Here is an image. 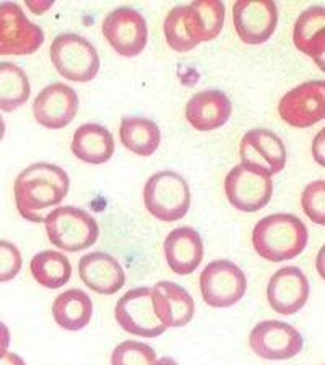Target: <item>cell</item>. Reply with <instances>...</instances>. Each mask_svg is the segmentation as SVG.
<instances>
[{
    "instance_id": "1",
    "label": "cell",
    "mask_w": 325,
    "mask_h": 365,
    "mask_svg": "<svg viewBox=\"0 0 325 365\" xmlns=\"http://www.w3.org/2000/svg\"><path fill=\"white\" fill-rule=\"evenodd\" d=\"M69 188L70 179L62 168L49 163L33 164L15 180L16 210L26 221L44 222L46 211L61 205Z\"/></svg>"
},
{
    "instance_id": "2",
    "label": "cell",
    "mask_w": 325,
    "mask_h": 365,
    "mask_svg": "<svg viewBox=\"0 0 325 365\" xmlns=\"http://www.w3.org/2000/svg\"><path fill=\"white\" fill-rule=\"evenodd\" d=\"M307 229L298 216L275 213L260 220L252 231V245L267 262L293 260L307 245Z\"/></svg>"
},
{
    "instance_id": "3",
    "label": "cell",
    "mask_w": 325,
    "mask_h": 365,
    "mask_svg": "<svg viewBox=\"0 0 325 365\" xmlns=\"http://www.w3.org/2000/svg\"><path fill=\"white\" fill-rule=\"evenodd\" d=\"M145 208L163 222L182 220L191 208V188L174 170H161L146 180L144 188Z\"/></svg>"
},
{
    "instance_id": "4",
    "label": "cell",
    "mask_w": 325,
    "mask_h": 365,
    "mask_svg": "<svg viewBox=\"0 0 325 365\" xmlns=\"http://www.w3.org/2000/svg\"><path fill=\"white\" fill-rule=\"evenodd\" d=\"M51 244L65 252L90 249L99 237V226L85 210L75 206H57L44 220Z\"/></svg>"
},
{
    "instance_id": "5",
    "label": "cell",
    "mask_w": 325,
    "mask_h": 365,
    "mask_svg": "<svg viewBox=\"0 0 325 365\" xmlns=\"http://www.w3.org/2000/svg\"><path fill=\"white\" fill-rule=\"evenodd\" d=\"M51 61L65 80L75 83L91 81L101 66L94 46L84 36L74 33L61 34L52 41Z\"/></svg>"
},
{
    "instance_id": "6",
    "label": "cell",
    "mask_w": 325,
    "mask_h": 365,
    "mask_svg": "<svg viewBox=\"0 0 325 365\" xmlns=\"http://www.w3.org/2000/svg\"><path fill=\"white\" fill-rule=\"evenodd\" d=\"M228 202L242 213H256L267 206L274 193V182L269 174L247 164H238L224 179Z\"/></svg>"
},
{
    "instance_id": "7",
    "label": "cell",
    "mask_w": 325,
    "mask_h": 365,
    "mask_svg": "<svg viewBox=\"0 0 325 365\" xmlns=\"http://www.w3.org/2000/svg\"><path fill=\"white\" fill-rule=\"evenodd\" d=\"M246 291L247 279L244 272L229 260L211 262L200 274V292L210 307H231L244 297Z\"/></svg>"
},
{
    "instance_id": "8",
    "label": "cell",
    "mask_w": 325,
    "mask_h": 365,
    "mask_svg": "<svg viewBox=\"0 0 325 365\" xmlns=\"http://www.w3.org/2000/svg\"><path fill=\"white\" fill-rule=\"evenodd\" d=\"M43 43V29L26 19L19 4H0V56H29Z\"/></svg>"
},
{
    "instance_id": "9",
    "label": "cell",
    "mask_w": 325,
    "mask_h": 365,
    "mask_svg": "<svg viewBox=\"0 0 325 365\" xmlns=\"http://www.w3.org/2000/svg\"><path fill=\"white\" fill-rule=\"evenodd\" d=\"M103 34L117 54L135 57L149 43V26L144 15L130 7H119L106 16Z\"/></svg>"
},
{
    "instance_id": "10",
    "label": "cell",
    "mask_w": 325,
    "mask_h": 365,
    "mask_svg": "<svg viewBox=\"0 0 325 365\" xmlns=\"http://www.w3.org/2000/svg\"><path fill=\"white\" fill-rule=\"evenodd\" d=\"M114 314L124 331L135 336L158 338L166 331L153 310L150 287H135L124 294L117 300Z\"/></svg>"
},
{
    "instance_id": "11",
    "label": "cell",
    "mask_w": 325,
    "mask_h": 365,
    "mask_svg": "<svg viewBox=\"0 0 325 365\" xmlns=\"http://www.w3.org/2000/svg\"><path fill=\"white\" fill-rule=\"evenodd\" d=\"M279 114L288 125L312 127L325 117V83L312 80L288 91L280 99Z\"/></svg>"
},
{
    "instance_id": "12",
    "label": "cell",
    "mask_w": 325,
    "mask_h": 365,
    "mask_svg": "<svg viewBox=\"0 0 325 365\" xmlns=\"http://www.w3.org/2000/svg\"><path fill=\"white\" fill-rule=\"evenodd\" d=\"M303 336L296 328L280 320L260 322L249 334V346L259 357L269 361H286L303 349Z\"/></svg>"
},
{
    "instance_id": "13",
    "label": "cell",
    "mask_w": 325,
    "mask_h": 365,
    "mask_svg": "<svg viewBox=\"0 0 325 365\" xmlns=\"http://www.w3.org/2000/svg\"><path fill=\"white\" fill-rule=\"evenodd\" d=\"M233 23L244 44H264L275 33L279 9L271 0H239L233 5Z\"/></svg>"
},
{
    "instance_id": "14",
    "label": "cell",
    "mask_w": 325,
    "mask_h": 365,
    "mask_svg": "<svg viewBox=\"0 0 325 365\" xmlns=\"http://www.w3.org/2000/svg\"><path fill=\"white\" fill-rule=\"evenodd\" d=\"M241 163L271 175L281 173L286 164V148L281 138L267 128L247 132L239 145Z\"/></svg>"
},
{
    "instance_id": "15",
    "label": "cell",
    "mask_w": 325,
    "mask_h": 365,
    "mask_svg": "<svg viewBox=\"0 0 325 365\" xmlns=\"http://www.w3.org/2000/svg\"><path fill=\"white\" fill-rule=\"evenodd\" d=\"M79 113V96L65 83H51L33 103V115L39 125L51 130L67 127Z\"/></svg>"
},
{
    "instance_id": "16",
    "label": "cell",
    "mask_w": 325,
    "mask_h": 365,
    "mask_svg": "<svg viewBox=\"0 0 325 365\" xmlns=\"http://www.w3.org/2000/svg\"><path fill=\"white\" fill-rule=\"evenodd\" d=\"M267 299L276 314H298L309 299V281L298 267L281 268L270 278Z\"/></svg>"
},
{
    "instance_id": "17",
    "label": "cell",
    "mask_w": 325,
    "mask_h": 365,
    "mask_svg": "<svg viewBox=\"0 0 325 365\" xmlns=\"http://www.w3.org/2000/svg\"><path fill=\"white\" fill-rule=\"evenodd\" d=\"M151 304L156 319L166 329L186 327L194 319V299L184 287L176 282H156L151 289Z\"/></svg>"
},
{
    "instance_id": "18",
    "label": "cell",
    "mask_w": 325,
    "mask_h": 365,
    "mask_svg": "<svg viewBox=\"0 0 325 365\" xmlns=\"http://www.w3.org/2000/svg\"><path fill=\"white\" fill-rule=\"evenodd\" d=\"M80 279L86 287L104 296L119 292L126 284V273L121 263L106 252H93L79 263Z\"/></svg>"
},
{
    "instance_id": "19",
    "label": "cell",
    "mask_w": 325,
    "mask_h": 365,
    "mask_svg": "<svg viewBox=\"0 0 325 365\" xmlns=\"http://www.w3.org/2000/svg\"><path fill=\"white\" fill-rule=\"evenodd\" d=\"M231 114V101L218 90L195 93L186 106V119L199 132H211L223 127Z\"/></svg>"
},
{
    "instance_id": "20",
    "label": "cell",
    "mask_w": 325,
    "mask_h": 365,
    "mask_svg": "<svg viewBox=\"0 0 325 365\" xmlns=\"http://www.w3.org/2000/svg\"><path fill=\"white\" fill-rule=\"evenodd\" d=\"M164 257L173 273L192 274L204 260L202 237L192 227L174 229L164 240Z\"/></svg>"
},
{
    "instance_id": "21",
    "label": "cell",
    "mask_w": 325,
    "mask_h": 365,
    "mask_svg": "<svg viewBox=\"0 0 325 365\" xmlns=\"http://www.w3.org/2000/svg\"><path fill=\"white\" fill-rule=\"evenodd\" d=\"M186 25L192 43H210L221 33L224 25V4L220 0H197L186 5Z\"/></svg>"
},
{
    "instance_id": "22",
    "label": "cell",
    "mask_w": 325,
    "mask_h": 365,
    "mask_svg": "<svg viewBox=\"0 0 325 365\" xmlns=\"http://www.w3.org/2000/svg\"><path fill=\"white\" fill-rule=\"evenodd\" d=\"M293 43L303 54L309 56L324 70L325 54V10L309 7L298 16L293 29Z\"/></svg>"
},
{
    "instance_id": "23",
    "label": "cell",
    "mask_w": 325,
    "mask_h": 365,
    "mask_svg": "<svg viewBox=\"0 0 325 365\" xmlns=\"http://www.w3.org/2000/svg\"><path fill=\"white\" fill-rule=\"evenodd\" d=\"M116 151V143L108 128L98 123H84L76 128L72 140L75 158L88 164L108 163Z\"/></svg>"
},
{
    "instance_id": "24",
    "label": "cell",
    "mask_w": 325,
    "mask_h": 365,
    "mask_svg": "<svg viewBox=\"0 0 325 365\" xmlns=\"http://www.w3.org/2000/svg\"><path fill=\"white\" fill-rule=\"evenodd\" d=\"M52 317L67 331H80L93 317V300L85 291L69 289L56 297L52 304Z\"/></svg>"
},
{
    "instance_id": "25",
    "label": "cell",
    "mask_w": 325,
    "mask_h": 365,
    "mask_svg": "<svg viewBox=\"0 0 325 365\" xmlns=\"http://www.w3.org/2000/svg\"><path fill=\"white\" fill-rule=\"evenodd\" d=\"M122 145L139 156H151L161 143V132L151 119L146 117H126L119 127Z\"/></svg>"
},
{
    "instance_id": "26",
    "label": "cell",
    "mask_w": 325,
    "mask_h": 365,
    "mask_svg": "<svg viewBox=\"0 0 325 365\" xmlns=\"http://www.w3.org/2000/svg\"><path fill=\"white\" fill-rule=\"evenodd\" d=\"M33 278L47 289H59L72 278V264L64 253L57 250H44L33 257L29 263Z\"/></svg>"
},
{
    "instance_id": "27",
    "label": "cell",
    "mask_w": 325,
    "mask_h": 365,
    "mask_svg": "<svg viewBox=\"0 0 325 365\" xmlns=\"http://www.w3.org/2000/svg\"><path fill=\"white\" fill-rule=\"evenodd\" d=\"M31 86L25 70L14 62H0V109L14 113L29 99Z\"/></svg>"
},
{
    "instance_id": "28",
    "label": "cell",
    "mask_w": 325,
    "mask_h": 365,
    "mask_svg": "<svg viewBox=\"0 0 325 365\" xmlns=\"http://www.w3.org/2000/svg\"><path fill=\"white\" fill-rule=\"evenodd\" d=\"M186 5H176L174 9L169 10V14L164 20V36L169 47L176 52H184L192 51L194 47H197L191 36H189V29L186 25Z\"/></svg>"
},
{
    "instance_id": "29",
    "label": "cell",
    "mask_w": 325,
    "mask_h": 365,
    "mask_svg": "<svg viewBox=\"0 0 325 365\" xmlns=\"http://www.w3.org/2000/svg\"><path fill=\"white\" fill-rule=\"evenodd\" d=\"M155 362V349L139 341H124L116 346L111 356V365H153Z\"/></svg>"
},
{
    "instance_id": "30",
    "label": "cell",
    "mask_w": 325,
    "mask_h": 365,
    "mask_svg": "<svg viewBox=\"0 0 325 365\" xmlns=\"http://www.w3.org/2000/svg\"><path fill=\"white\" fill-rule=\"evenodd\" d=\"M304 213L316 225H325V182L316 180L307 185L301 197Z\"/></svg>"
},
{
    "instance_id": "31",
    "label": "cell",
    "mask_w": 325,
    "mask_h": 365,
    "mask_svg": "<svg viewBox=\"0 0 325 365\" xmlns=\"http://www.w3.org/2000/svg\"><path fill=\"white\" fill-rule=\"evenodd\" d=\"M23 267L20 250L9 240H0V282H7L19 276Z\"/></svg>"
},
{
    "instance_id": "32",
    "label": "cell",
    "mask_w": 325,
    "mask_h": 365,
    "mask_svg": "<svg viewBox=\"0 0 325 365\" xmlns=\"http://www.w3.org/2000/svg\"><path fill=\"white\" fill-rule=\"evenodd\" d=\"M10 346V329L5 323L0 322V356L5 354Z\"/></svg>"
},
{
    "instance_id": "33",
    "label": "cell",
    "mask_w": 325,
    "mask_h": 365,
    "mask_svg": "<svg viewBox=\"0 0 325 365\" xmlns=\"http://www.w3.org/2000/svg\"><path fill=\"white\" fill-rule=\"evenodd\" d=\"M0 365H26L25 361L20 356L14 354V352H5V354L0 356Z\"/></svg>"
},
{
    "instance_id": "34",
    "label": "cell",
    "mask_w": 325,
    "mask_h": 365,
    "mask_svg": "<svg viewBox=\"0 0 325 365\" xmlns=\"http://www.w3.org/2000/svg\"><path fill=\"white\" fill-rule=\"evenodd\" d=\"M26 7L36 15H43L46 10L52 7V2H31V0H26Z\"/></svg>"
},
{
    "instance_id": "35",
    "label": "cell",
    "mask_w": 325,
    "mask_h": 365,
    "mask_svg": "<svg viewBox=\"0 0 325 365\" xmlns=\"http://www.w3.org/2000/svg\"><path fill=\"white\" fill-rule=\"evenodd\" d=\"M153 365H177V362L171 357H163V359H159V361H156Z\"/></svg>"
},
{
    "instance_id": "36",
    "label": "cell",
    "mask_w": 325,
    "mask_h": 365,
    "mask_svg": "<svg viewBox=\"0 0 325 365\" xmlns=\"http://www.w3.org/2000/svg\"><path fill=\"white\" fill-rule=\"evenodd\" d=\"M4 137H5V122L2 119V115H0V141L4 140Z\"/></svg>"
}]
</instances>
